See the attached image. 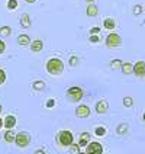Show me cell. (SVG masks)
<instances>
[{
    "instance_id": "1",
    "label": "cell",
    "mask_w": 145,
    "mask_h": 154,
    "mask_svg": "<svg viewBox=\"0 0 145 154\" xmlns=\"http://www.w3.org/2000/svg\"><path fill=\"white\" fill-rule=\"evenodd\" d=\"M47 71L52 74V76H60L61 73L64 71V61L61 58H57V57H52L47 61V66H45Z\"/></svg>"
},
{
    "instance_id": "2",
    "label": "cell",
    "mask_w": 145,
    "mask_h": 154,
    "mask_svg": "<svg viewBox=\"0 0 145 154\" xmlns=\"http://www.w3.org/2000/svg\"><path fill=\"white\" fill-rule=\"evenodd\" d=\"M84 96V92L80 86H71L67 90V97L70 99V102H80Z\"/></svg>"
},
{
    "instance_id": "3",
    "label": "cell",
    "mask_w": 145,
    "mask_h": 154,
    "mask_svg": "<svg viewBox=\"0 0 145 154\" xmlns=\"http://www.w3.org/2000/svg\"><path fill=\"white\" fill-rule=\"evenodd\" d=\"M57 140H58V144L62 147H70L73 144V141H74V137H73V134L67 131V129H62L58 132V135H57Z\"/></svg>"
},
{
    "instance_id": "4",
    "label": "cell",
    "mask_w": 145,
    "mask_h": 154,
    "mask_svg": "<svg viewBox=\"0 0 145 154\" xmlns=\"http://www.w3.org/2000/svg\"><path fill=\"white\" fill-rule=\"evenodd\" d=\"M15 144H16L19 148H26V147L31 144V134L28 132H17L16 138H15Z\"/></svg>"
},
{
    "instance_id": "5",
    "label": "cell",
    "mask_w": 145,
    "mask_h": 154,
    "mask_svg": "<svg viewBox=\"0 0 145 154\" xmlns=\"http://www.w3.org/2000/svg\"><path fill=\"white\" fill-rule=\"evenodd\" d=\"M122 44V38L119 34L116 32H110V34L106 36V47L107 48H116Z\"/></svg>"
},
{
    "instance_id": "6",
    "label": "cell",
    "mask_w": 145,
    "mask_h": 154,
    "mask_svg": "<svg viewBox=\"0 0 145 154\" xmlns=\"http://www.w3.org/2000/svg\"><path fill=\"white\" fill-rule=\"evenodd\" d=\"M86 153L87 154H103V146L97 141L89 143L86 146Z\"/></svg>"
},
{
    "instance_id": "7",
    "label": "cell",
    "mask_w": 145,
    "mask_h": 154,
    "mask_svg": "<svg viewBox=\"0 0 145 154\" xmlns=\"http://www.w3.org/2000/svg\"><path fill=\"white\" fill-rule=\"evenodd\" d=\"M134 73L138 77H145V61H137L134 64Z\"/></svg>"
},
{
    "instance_id": "8",
    "label": "cell",
    "mask_w": 145,
    "mask_h": 154,
    "mask_svg": "<svg viewBox=\"0 0 145 154\" xmlns=\"http://www.w3.org/2000/svg\"><path fill=\"white\" fill-rule=\"evenodd\" d=\"M90 115V108L87 105H78V108L76 109V116L78 118H87Z\"/></svg>"
},
{
    "instance_id": "9",
    "label": "cell",
    "mask_w": 145,
    "mask_h": 154,
    "mask_svg": "<svg viewBox=\"0 0 145 154\" xmlns=\"http://www.w3.org/2000/svg\"><path fill=\"white\" fill-rule=\"evenodd\" d=\"M16 125V118L13 115H8L5 119H3V127L6 129H13V127Z\"/></svg>"
},
{
    "instance_id": "10",
    "label": "cell",
    "mask_w": 145,
    "mask_h": 154,
    "mask_svg": "<svg viewBox=\"0 0 145 154\" xmlns=\"http://www.w3.org/2000/svg\"><path fill=\"white\" fill-rule=\"evenodd\" d=\"M107 109H109V103L106 102V100H99V102L96 103V112H97L99 115L106 113Z\"/></svg>"
},
{
    "instance_id": "11",
    "label": "cell",
    "mask_w": 145,
    "mask_h": 154,
    "mask_svg": "<svg viewBox=\"0 0 145 154\" xmlns=\"http://www.w3.org/2000/svg\"><path fill=\"white\" fill-rule=\"evenodd\" d=\"M86 15L90 17H96L99 15V8L96 5H93V3H89L87 8H86Z\"/></svg>"
},
{
    "instance_id": "12",
    "label": "cell",
    "mask_w": 145,
    "mask_h": 154,
    "mask_svg": "<svg viewBox=\"0 0 145 154\" xmlns=\"http://www.w3.org/2000/svg\"><path fill=\"white\" fill-rule=\"evenodd\" d=\"M44 50V42L42 39H34L31 42V51L32 52H41Z\"/></svg>"
},
{
    "instance_id": "13",
    "label": "cell",
    "mask_w": 145,
    "mask_h": 154,
    "mask_svg": "<svg viewBox=\"0 0 145 154\" xmlns=\"http://www.w3.org/2000/svg\"><path fill=\"white\" fill-rule=\"evenodd\" d=\"M103 28H104V29H107V31L115 29V28H116V22H115V19H113V17H106V19L103 20Z\"/></svg>"
},
{
    "instance_id": "14",
    "label": "cell",
    "mask_w": 145,
    "mask_h": 154,
    "mask_svg": "<svg viewBox=\"0 0 145 154\" xmlns=\"http://www.w3.org/2000/svg\"><path fill=\"white\" fill-rule=\"evenodd\" d=\"M3 138H5V141L6 143H15V138H16V132L13 131V129H6V132H5V135H3Z\"/></svg>"
},
{
    "instance_id": "15",
    "label": "cell",
    "mask_w": 145,
    "mask_h": 154,
    "mask_svg": "<svg viewBox=\"0 0 145 154\" xmlns=\"http://www.w3.org/2000/svg\"><path fill=\"white\" fill-rule=\"evenodd\" d=\"M17 44L20 45V47H26V45H31V38H29V35L26 34H22L17 36Z\"/></svg>"
},
{
    "instance_id": "16",
    "label": "cell",
    "mask_w": 145,
    "mask_h": 154,
    "mask_svg": "<svg viewBox=\"0 0 145 154\" xmlns=\"http://www.w3.org/2000/svg\"><path fill=\"white\" fill-rule=\"evenodd\" d=\"M20 25L23 26V28H31L32 22H31V16H29L28 13H23V15L20 16Z\"/></svg>"
},
{
    "instance_id": "17",
    "label": "cell",
    "mask_w": 145,
    "mask_h": 154,
    "mask_svg": "<svg viewBox=\"0 0 145 154\" xmlns=\"http://www.w3.org/2000/svg\"><path fill=\"white\" fill-rule=\"evenodd\" d=\"M89 143H90V134H89V132H83L81 137H80V141H78V146L86 147Z\"/></svg>"
},
{
    "instance_id": "18",
    "label": "cell",
    "mask_w": 145,
    "mask_h": 154,
    "mask_svg": "<svg viewBox=\"0 0 145 154\" xmlns=\"http://www.w3.org/2000/svg\"><path fill=\"white\" fill-rule=\"evenodd\" d=\"M120 70L123 71V74H132V73H134V66H132L131 63H123Z\"/></svg>"
},
{
    "instance_id": "19",
    "label": "cell",
    "mask_w": 145,
    "mask_h": 154,
    "mask_svg": "<svg viewBox=\"0 0 145 154\" xmlns=\"http://www.w3.org/2000/svg\"><path fill=\"white\" fill-rule=\"evenodd\" d=\"M32 89L36 90V92H42L44 89H45V83H44L42 80H36L32 83Z\"/></svg>"
},
{
    "instance_id": "20",
    "label": "cell",
    "mask_w": 145,
    "mask_h": 154,
    "mask_svg": "<svg viewBox=\"0 0 145 154\" xmlns=\"http://www.w3.org/2000/svg\"><path fill=\"white\" fill-rule=\"evenodd\" d=\"M12 35V28L10 26H2L0 28V36H3V38H8V36H10Z\"/></svg>"
},
{
    "instance_id": "21",
    "label": "cell",
    "mask_w": 145,
    "mask_h": 154,
    "mask_svg": "<svg viewBox=\"0 0 145 154\" xmlns=\"http://www.w3.org/2000/svg\"><path fill=\"white\" fill-rule=\"evenodd\" d=\"M128 124H120V125H118V128H116V132L119 134V135H123V134H126L128 132Z\"/></svg>"
},
{
    "instance_id": "22",
    "label": "cell",
    "mask_w": 145,
    "mask_h": 154,
    "mask_svg": "<svg viewBox=\"0 0 145 154\" xmlns=\"http://www.w3.org/2000/svg\"><path fill=\"white\" fill-rule=\"evenodd\" d=\"M122 61L120 60H112L110 61V69L112 70H119V69H122Z\"/></svg>"
},
{
    "instance_id": "23",
    "label": "cell",
    "mask_w": 145,
    "mask_h": 154,
    "mask_svg": "<svg viewBox=\"0 0 145 154\" xmlns=\"http://www.w3.org/2000/svg\"><path fill=\"white\" fill-rule=\"evenodd\" d=\"M94 134H96L97 137H104V135H106V128H104V127H97L96 131H94Z\"/></svg>"
},
{
    "instance_id": "24",
    "label": "cell",
    "mask_w": 145,
    "mask_h": 154,
    "mask_svg": "<svg viewBox=\"0 0 145 154\" xmlns=\"http://www.w3.org/2000/svg\"><path fill=\"white\" fill-rule=\"evenodd\" d=\"M134 105V99L131 97V96H126V97H123V106H126V108H131Z\"/></svg>"
},
{
    "instance_id": "25",
    "label": "cell",
    "mask_w": 145,
    "mask_h": 154,
    "mask_svg": "<svg viewBox=\"0 0 145 154\" xmlns=\"http://www.w3.org/2000/svg\"><path fill=\"white\" fill-rule=\"evenodd\" d=\"M17 0H8V9L9 10H15L17 8Z\"/></svg>"
},
{
    "instance_id": "26",
    "label": "cell",
    "mask_w": 145,
    "mask_h": 154,
    "mask_svg": "<svg viewBox=\"0 0 145 154\" xmlns=\"http://www.w3.org/2000/svg\"><path fill=\"white\" fill-rule=\"evenodd\" d=\"M142 10H144V9H142L141 5H137V6H134V9H132V12H134V15H135V16H137V15H141V13H142Z\"/></svg>"
},
{
    "instance_id": "27",
    "label": "cell",
    "mask_w": 145,
    "mask_h": 154,
    "mask_svg": "<svg viewBox=\"0 0 145 154\" xmlns=\"http://www.w3.org/2000/svg\"><path fill=\"white\" fill-rule=\"evenodd\" d=\"M68 63H70V66H71V67H76L77 64H78V57H76V55H71Z\"/></svg>"
},
{
    "instance_id": "28",
    "label": "cell",
    "mask_w": 145,
    "mask_h": 154,
    "mask_svg": "<svg viewBox=\"0 0 145 154\" xmlns=\"http://www.w3.org/2000/svg\"><path fill=\"white\" fill-rule=\"evenodd\" d=\"M5 82H6V73L3 69H0V85H3Z\"/></svg>"
},
{
    "instance_id": "29",
    "label": "cell",
    "mask_w": 145,
    "mask_h": 154,
    "mask_svg": "<svg viewBox=\"0 0 145 154\" xmlns=\"http://www.w3.org/2000/svg\"><path fill=\"white\" fill-rule=\"evenodd\" d=\"M78 144H71V146H70V151H71V153H74V154H78L80 153V151H78Z\"/></svg>"
},
{
    "instance_id": "30",
    "label": "cell",
    "mask_w": 145,
    "mask_h": 154,
    "mask_svg": "<svg viewBox=\"0 0 145 154\" xmlns=\"http://www.w3.org/2000/svg\"><path fill=\"white\" fill-rule=\"evenodd\" d=\"M100 32V28L99 26H93L92 29H90V35H97Z\"/></svg>"
},
{
    "instance_id": "31",
    "label": "cell",
    "mask_w": 145,
    "mask_h": 154,
    "mask_svg": "<svg viewBox=\"0 0 145 154\" xmlns=\"http://www.w3.org/2000/svg\"><path fill=\"white\" fill-rule=\"evenodd\" d=\"M99 41H100V38L97 35H90V42L96 44V42H99Z\"/></svg>"
},
{
    "instance_id": "32",
    "label": "cell",
    "mask_w": 145,
    "mask_h": 154,
    "mask_svg": "<svg viewBox=\"0 0 145 154\" xmlns=\"http://www.w3.org/2000/svg\"><path fill=\"white\" fill-rule=\"evenodd\" d=\"M5 50H6V44H5L3 41H2V39H0V55H2V54L5 52Z\"/></svg>"
},
{
    "instance_id": "33",
    "label": "cell",
    "mask_w": 145,
    "mask_h": 154,
    "mask_svg": "<svg viewBox=\"0 0 145 154\" xmlns=\"http://www.w3.org/2000/svg\"><path fill=\"white\" fill-rule=\"evenodd\" d=\"M54 105H55V100H54V99H50V100L47 102V108H52Z\"/></svg>"
},
{
    "instance_id": "34",
    "label": "cell",
    "mask_w": 145,
    "mask_h": 154,
    "mask_svg": "<svg viewBox=\"0 0 145 154\" xmlns=\"http://www.w3.org/2000/svg\"><path fill=\"white\" fill-rule=\"evenodd\" d=\"M35 154H45V151H44V150H36Z\"/></svg>"
},
{
    "instance_id": "35",
    "label": "cell",
    "mask_w": 145,
    "mask_h": 154,
    "mask_svg": "<svg viewBox=\"0 0 145 154\" xmlns=\"http://www.w3.org/2000/svg\"><path fill=\"white\" fill-rule=\"evenodd\" d=\"M26 3H29V5H32V3H35V2H36V0H25Z\"/></svg>"
},
{
    "instance_id": "36",
    "label": "cell",
    "mask_w": 145,
    "mask_h": 154,
    "mask_svg": "<svg viewBox=\"0 0 145 154\" xmlns=\"http://www.w3.org/2000/svg\"><path fill=\"white\" fill-rule=\"evenodd\" d=\"M0 128H3V119L0 118Z\"/></svg>"
},
{
    "instance_id": "37",
    "label": "cell",
    "mask_w": 145,
    "mask_h": 154,
    "mask_svg": "<svg viewBox=\"0 0 145 154\" xmlns=\"http://www.w3.org/2000/svg\"><path fill=\"white\" fill-rule=\"evenodd\" d=\"M86 2H87V3H94L96 0H86Z\"/></svg>"
},
{
    "instance_id": "38",
    "label": "cell",
    "mask_w": 145,
    "mask_h": 154,
    "mask_svg": "<svg viewBox=\"0 0 145 154\" xmlns=\"http://www.w3.org/2000/svg\"><path fill=\"white\" fill-rule=\"evenodd\" d=\"M2 111H3V109H2V103H0V113H2Z\"/></svg>"
},
{
    "instance_id": "39",
    "label": "cell",
    "mask_w": 145,
    "mask_h": 154,
    "mask_svg": "<svg viewBox=\"0 0 145 154\" xmlns=\"http://www.w3.org/2000/svg\"><path fill=\"white\" fill-rule=\"evenodd\" d=\"M142 119H144V122H145V113H144V116H142Z\"/></svg>"
},
{
    "instance_id": "40",
    "label": "cell",
    "mask_w": 145,
    "mask_h": 154,
    "mask_svg": "<svg viewBox=\"0 0 145 154\" xmlns=\"http://www.w3.org/2000/svg\"><path fill=\"white\" fill-rule=\"evenodd\" d=\"M78 154H87V153H78Z\"/></svg>"
}]
</instances>
